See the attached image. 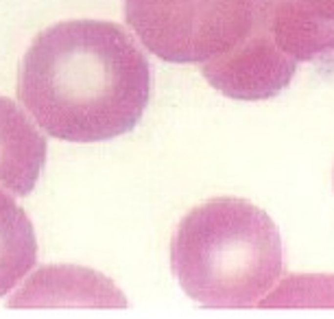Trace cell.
I'll use <instances>...</instances> for the list:
<instances>
[{"label": "cell", "mask_w": 334, "mask_h": 319, "mask_svg": "<svg viewBox=\"0 0 334 319\" xmlns=\"http://www.w3.org/2000/svg\"><path fill=\"white\" fill-rule=\"evenodd\" d=\"M18 98L48 136L103 142L131 131L151 98V66L125 26L68 20L33 40Z\"/></svg>", "instance_id": "6da1fadb"}, {"label": "cell", "mask_w": 334, "mask_h": 319, "mask_svg": "<svg viewBox=\"0 0 334 319\" xmlns=\"http://www.w3.org/2000/svg\"><path fill=\"white\" fill-rule=\"evenodd\" d=\"M171 267L179 287L203 306H260L284 271L282 238L265 210L219 197L179 223L171 241Z\"/></svg>", "instance_id": "7a4b0ae2"}, {"label": "cell", "mask_w": 334, "mask_h": 319, "mask_svg": "<svg viewBox=\"0 0 334 319\" xmlns=\"http://www.w3.org/2000/svg\"><path fill=\"white\" fill-rule=\"evenodd\" d=\"M260 0H125L134 33L153 55L205 64L232 50L253 26Z\"/></svg>", "instance_id": "3957f363"}, {"label": "cell", "mask_w": 334, "mask_h": 319, "mask_svg": "<svg viewBox=\"0 0 334 319\" xmlns=\"http://www.w3.org/2000/svg\"><path fill=\"white\" fill-rule=\"evenodd\" d=\"M275 0H260L258 18L249 33L225 55L201 64L203 77L221 94L238 101L277 96L295 77L297 62L273 37Z\"/></svg>", "instance_id": "277c9868"}, {"label": "cell", "mask_w": 334, "mask_h": 319, "mask_svg": "<svg viewBox=\"0 0 334 319\" xmlns=\"http://www.w3.org/2000/svg\"><path fill=\"white\" fill-rule=\"evenodd\" d=\"M273 37L297 64H334V0H275Z\"/></svg>", "instance_id": "5b68a950"}, {"label": "cell", "mask_w": 334, "mask_h": 319, "mask_svg": "<svg viewBox=\"0 0 334 319\" xmlns=\"http://www.w3.org/2000/svg\"><path fill=\"white\" fill-rule=\"evenodd\" d=\"M46 162V140L24 110L0 96V188L29 195Z\"/></svg>", "instance_id": "8992f818"}, {"label": "cell", "mask_w": 334, "mask_h": 319, "mask_svg": "<svg viewBox=\"0 0 334 319\" xmlns=\"http://www.w3.org/2000/svg\"><path fill=\"white\" fill-rule=\"evenodd\" d=\"M9 306H127L125 295L107 278L74 267L37 271Z\"/></svg>", "instance_id": "52a82bcc"}, {"label": "cell", "mask_w": 334, "mask_h": 319, "mask_svg": "<svg viewBox=\"0 0 334 319\" xmlns=\"http://www.w3.org/2000/svg\"><path fill=\"white\" fill-rule=\"evenodd\" d=\"M37 262L33 223L11 195L0 190V297L24 280Z\"/></svg>", "instance_id": "ba28073f"}, {"label": "cell", "mask_w": 334, "mask_h": 319, "mask_svg": "<svg viewBox=\"0 0 334 319\" xmlns=\"http://www.w3.org/2000/svg\"><path fill=\"white\" fill-rule=\"evenodd\" d=\"M330 304L334 306V278L332 275H293L271 291L260 306H308Z\"/></svg>", "instance_id": "9c48e42d"}]
</instances>
